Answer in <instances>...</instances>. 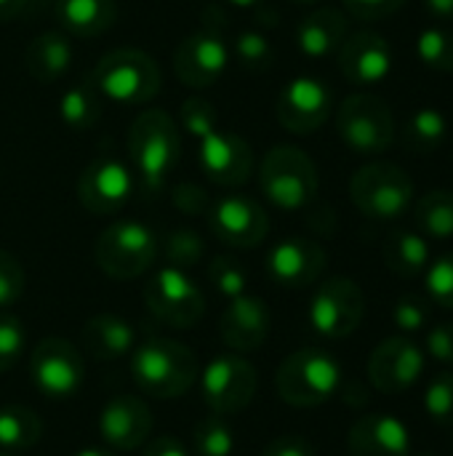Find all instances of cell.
Returning <instances> with one entry per match:
<instances>
[{
	"label": "cell",
	"mask_w": 453,
	"mask_h": 456,
	"mask_svg": "<svg viewBox=\"0 0 453 456\" xmlns=\"http://www.w3.org/2000/svg\"><path fill=\"white\" fill-rule=\"evenodd\" d=\"M83 342L91 358L96 361H117L133 353L136 331L133 326L115 315V313H99L93 315L83 329Z\"/></svg>",
	"instance_id": "25"
},
{
	"label": "cell",
	"mask_w": 453,
	"mask_h": 456,
	"mask_svg": "<svg viewBox=\"0 0 453 456\" xmlns=\"http://www.w3.org/2000/svg\"><path fill=\"white\" fill-rule=\"evenodd\" d=\"M211 232L232 248H254L270 235V216L264 206L248 195H224L208 208Z\"/></svg>",
	"instance_id": "17"
},
{
	"label": "cell",
	"mask_w": 453,
	"mask_h": 456,
	"mask_svg": "<svg viewBox=\"0 0 453 456\" xmlns=\"http://www.w3.org/2000/svg\"><path fill=\"white\" fill-rule=\"evenodd\" d=\"M206 254V243L203 238L190 230V227H179V230H171L166 235V243H163V256H166V265L168 267H176V270H190L195 267Z\"/></svg>",
	"instance_id": "36"
},
{
	"label": "cell",
	"mask_w": 453,
	"mask_h": 456,
	"mask_svg": "<svg viewBox=\"0 0 453 456\" xmlns=\"http://www.w3.org/2000/svg\"><path fill=\"white\" fill-rule=\"evenodd\" d=\"M342 387L339 361L320 347H302L291 353L275 374V390L283 403L294 409H315L328 403Z\"/></svg>",
	"instance_id": "4"
},
{
	"label": "cell",
	"mask_w": 453,
	"mask_h": 456,
	"mask_svg": "<svg viewBox=\"0 0 453 456\" xmlns=\"http://www.w3.org/2000/svg\"><path fill=\"white\" fill-rule=\"evenodd\" d=\"M208 278L214 283V289L227 297V299H235V297H243L246 289H248V275L243 270L240 262H235L232 256H216L211 265H208Z\"/></svg>",
	"instance_id": "38"
},
{
	"label": "cell",
	"mask_w": 453,
	"mask_h": 456,
	"mask_svg": "<svg viewBox=\"0 0 453 456\" xmlns=\"http://www.w3.org/2000/svg\"><path fill=\"white\" fill-rule=\"evenodd\" d=\"M350 456H411V433L392 414H366L350 428Z\"/></svg>",
	"instance_id": "23"
},
{
	"label": "cell",
	"mask_w": 453,
	"mask_h": 456,
	"mask_svg": "<svg viewBox=\"0 0 453 456\" xmlns=\"http://www.w3.org/2000/svg\"><path fill=\"white\" fill-rule=\"evenodd\" d=\"M24 286H27L24 267L13 254L0 248V310L16 305L24 294Z\"/></svg>",
	"instance_id": "41"
},
{
	"label": "cell",
	"mask_w": 453,
	"mask_h": 456,
	"mask_svg": "<svg viewBox=\"0 0 453 456\" xmlns=\"http://www.w3.org/2000/svg\"><path fill=\"white\" fill-rule=\"evenodd\" d=\"M347 13H352L355 19L363 21H374V19H384L392 16L395 11H400L409 0H342Z\"/></svg>",
	"instance_id": "44"
},
{
	"label": "cell",
	"mask_w": 453,
	"mask_h": 456,
	"mask_svg": "<svg viewBox=\"0 0 453 456\" xmlns=\"http://www.w3.org/2000/svg\"><path fill=\"white\" fill-rule=\"evenodd\" d=\"M425 411L435 425H453V371H441L425 390Z\"/></svg>",
	"instance_id": "37"
},
{
	"label": "cell",
	"mask_w": 453,
	"mask_h": 456,
	"mask_svg": "<svg viewBox=\"0 0 453 456\" xmlns=\"http://www.w3.org/2000/svg\"><path fill=\"white\" fill-rule=\"evenodd\" d=\"M326 251L320 243L310 238H286L275 243L264 259V270L272 283L283 289H307L326 270Z\"/></svg>",
	"instance_id": "19"
},
{
	"label": "cell",
	"mask_w": 453,
	"mask_h": 456,
	"mask_svg": "<svg viewBox=\"0 0 453 456\" xmlns=\"http://www.w3.org/2000/svg\"><path fill=\"white\" fill-rule=\"evenodd\" d=\"M350 198L368 219L390 222L403 216L414 203V182L398 166L387 160L366 163L350 179Z\"/></svg>",
	"instance_id": "8"
},
{
	"label": "cell",
	"mask_w": 453,
	"mask_h": 456,
	"mask_svg": "<svg viewBox=\"0 0 453 456\" xmlns=\"http://www.w3.org/2000/svg\"><path fill=\"white\" fill-rule=\"evenodd\" d=\"M142 456H192V452L174 436H160L144 444V454Z\"/></svg>",
	"instance_id": "47"
},
{
	"label": "cell",
	"mask_w": 453,
	"mask_h": 456,
	"mask_svg": "<svg viewBox=\"0 0 453 456\" xmlns=\"http://www.w3.org/2000/svg\"><path fill=\"white\" fill-rule=\"evenodd\" d=\"M72 456H115L112 452H107V449H96V446H91V449H80L77 454Z\"/></svg>",
	"instance_id": "50"
},
{
	"label": "cell",
	"mask_w": 453,
	"mask_h": 456,
	"mask_svg": "<svg viewBox=\"0 0 453 456\" xmlns=\"http://www.w3.org/2000/svg\"><path fill=\"white\" fill-rule=\"evenodd\" d=\"M347 37V16L339 8H318L296 27V45L310 59H326Z\"/></svg>",
	"instance_id": "24"
},
{
	"label": "cell",
	"mask_w": 453,
	"mask_h": 456,
	"mask_svg": "<svg viewBox=\"0 0 453 456\" xmlns=\"http://www.w3.org/2000/svg\"><path fill=\"white\" fill-rule=\"evenodd\" d=\"M224 3L238 5V8H256V5H262L264 0H224Z\"/></svg>",
	"instance_id": "51"
},
{
	"label": "cell",
	"mask_w": 453,
	"mask_h": 456,
	"mask_svg": "<svg viewBox=\"0 0 453 456\" xmlns=\"http://www.w3.org/2000/svg\"><path fill=\"white\" fill-rule=\"evenodd\" d=\"M294 3H304V5H312V3H320V0H294Z\"/></svg>",
	"instance_id": "52"
},
{
	"label": "cell",
	"mask_w": 453,
	"mask_h": 456,
	"mask_svg": "<svg viewBox=\"0 0 453 456\" xmlns=\"http://www.w3.org/2000/svg\"><path fill=\"white\" fill-rule=\"evenodd\" d=\"M339 69L352 86H376L392 72V48L384 35L374 29H360L344 37L336 51Z\"/></svg>",
	"instance_id": "20"
},
{
	"label": "cell",
	"mask_w": 453,
	"mask_h": 456,
	"mask_svg": "<svg viewBox=\"0 0 453 456\" xmlns=\"http://www.w3.org/2000/svg\"><path fill=\"white\" fill-rule=\"evenodd\" d=\"M195 353L176 339H147L131 353V377L144 395L158 401L182 398L198 382Z\"/></svg>",
	"instance_id": "3"
},
{
	"label": "cell",
	"mask_w": 453,
	"mask_h": 456,
	"mask_svg": "<svg viewBox=\"0 0 453 456\" xmlns=\"http://www.w3.org/2000/svg\"><path fill=\"white\" fill-rule=\"evenodd\" d=\"M88 83L101 99H109L112 104L120 107H133L158 96L163 77L158 61L144 51L115 48L96 61Z\"/></svg>",
	"instance_id": "5"
},
{
	"label": "cell",
	"mask_w": 453,
	"mask_h": 456,
	"mask_svg": "<svg viewBox=\"0 0 453 456\" xmlns=\"http://www.w3.org/2000/svg\"><path fill=\"white\" fill-rule=\"evenodd\" d=\"M147 310L171 329H192L206 315V297L187 270L160 267L144 286Z\"/></svg>",
	"instance_id": "10"
},
{
	"label": "cell",
	"mask_w": 453,
	"mask_h": 456,
	"mask_svg": "<svg viewBox=\"0 0 453 456\" xmlns=\"http://www.w3.org/2000/svg\"><path fill=\"white\" fill-rule=\"evenodd\" d=\"M392 321L406 334L422 331L427 326V321H430V305L422 297H403L392 307Z\"/></svg>",
	"instance_id": "42"
},
{
	"label": "cell",
	"mask_w": 453,
	"mask_h": 456,
	"mask_svg": "<svg viewBox=\"0 0 453 456\" xmlns=\"http://www.w3.org/2000/svg\"><path fill=\"white\" fill-rule=\"evenodd\" d=\"M449 134V120L441 110L433 107H422L417 112H411V118L403 126V144L409 147V152H422L430 155L435 152Z\"/></svg>",
	"instance_id": "30"
},
{
	"label": "cell",
	"mask_w": 453,
	"mask_h": 456,
	"mask_svg": "<svg viewBox=\"0 0 453 456\" xmlns=\"http://www.w3.org/2000/svg\"><path fill=\"white\" fill-rule=\"evenodd\" d=\"M29 377L37 393L51 401L75 398L85 382V366L77 347L61 337L43 339L29 358Z\"/></svg>",
	"instance_id": "14"
},
{
	"label": "cell",
	"mask_w": 453,
	"mask_h": 456,
	"mask_svg": "<svg viewBox=\"0 0 453 456\" xmlns=\"http://www.w3.org/2000/svg\"><path fill=\"white\" fill-rule=\"evenodd\" d=\"M259 187L275 208L302 211L318 195V166L304 150L294 144H275L262 160Z\"/></svg>",
	"instance_id": "6"
},
{
	"label": "cell",
	"mask_w": 453,
	"mask_h": 456,
	"mask_svg": "<svg viewBox=\"0 0 453 456\" xmlns=\"http://www.w3.org/2000/svg\"><path fill=\"white\" fill-rule=\"evenodd\" d=\"M24 67L37 83H56L72 67V43L61 32H40L24 51Z\"/></svg>",
	"instance_id": "26"
},
{
	"label": "cell",
	"mask_w": 453,
	"mask_h": 456,
	"mask_svg": "<svg viewBox=\"0 0 453 456\" xmlns=\"http://www.w3.org/2000/svg\"><path fill=\"white\" fill-rule=\"evenodd\" d=\"M430 16L441 19V21H453V0H425Z\"/></svg>",
	"instance_id": "48"
},
{
	"label": "cell",
	"mask_w": 453,
	"mask_h": 456,
	"mask_svg": "<svg viewBox=\"0 0 453 456\" xmlns=\"http://www.w3.org/2000/svg\"><path fill=\"white\" fill-rule=\"evenodd\" d=\"M43 438V419L27 406H0V452H27Z\"/></svg>",
	"instance_id": "29"
},
{
	"label": "cell",
	"mask_w": 453,
	"mask_h": 456,
	"mask_svg": "<svg viewBox=\"0 0 453 456\" xmlns=\"http://www.w3.org/2000/svg\"><path fill=\"white\" fill-rule=\"evenodd\" d=\"M101 115V96L91 83H77L59 96V120L69 131H88Z\"/></svg>",
	"instance_id": "31"
},
{
	"label": "cell",
	"mask_w": 453,
	"mask_h": 456,
	"mask_svg": "<svg viewBox=\"0 0 453 456\" xmlns=\"http://www.w3.org/2000/svg\"><path fill=\"white\" fill-rule=\"evenodd\" d=\"M232 51H235L238 64L246 72H267L272 67V61H275L272 43L259 29H243V32H238V37L232 43Z\"/></svg>",
	"instance_id": "35"
},
{
	"label": "cell",
	"mask_w": 453,
	"mask_h": 456,
	"mask_svg": "<svg viewBox=\"0 0 453 456\" xmlns=\"http://www.w3.org/2000/svg\"><path fill=\"white\" fill-rule=\"evenodd\" d=\"M425 371V353L409 337L384 339L368 358V379L384 395L406 393Z\"/></svg>",
	"instance_id": "18"
},
{
	"label": "cell",
	"mask_w": 453,
	"mask_h": 456,
	"mask_svg": "<svg viewBox=\"0 0 453 456\" xmlns=\"http://www.w3.org/2000/svg\"><path fill=\"white\" fill-rule=\"evenodd\" d=\"M158 256L155 232L139 219L112 222L93 246V259L99 270L112 281H131L144 275Z\"/></svg>",
	"instance_id": "7"
},
{
	"label": "cell",
	"mask_w": 453,
	"mask_h": 456,
	"mask_svg": "<svg viewBox=\"0 0 453 456\" xmlns=\"http://www.w3.org/2000/svg\"><path fill=\"white\" fill-rule=\"evenodd\" d=\"M99 436L109 449L133 452L152 436V414L133 395H115L99 414Z\"/></svg>",
	"instance_id": "21"
},
{
	"label": "cell",
	"mask_w": 453,
	"mask_h": 456,
	"mask_svg": "<svg viewBox=\"0 0 453 456\" xmlns=\"http://www.w3.org/2000/svg\"><path fill=\"white\" fill-rule=\"evenodd\" d=\"M27 0H0V21H11L24 11Z\"/></svg>",
	"instance_id": "49"
},
{
	"label": "cell",
	"mask_w": 453,
	"mask_h": 456,
	"mask_svg": "<svg viewBox=\"0 0 453 456\" xmlns=\"http://www.w3.org/2000/svg\"><path fill=\"white\" fill-rule=\"evenodd\" d=\"M384 265L400 278H419L430 267V246L419 232L395 230L384 240Z\"/></svg>",
	"instance_id": "28"
},
{
	"label": "cell",
	"mask_w": 453,
	"mask_h": 456,
	"mask_svg": "<svg viewBox=\"0 0 453 456\" xmlns=\"http://www.w3.org/2000/svg\"><path fill=\"white\" fill-rule=\"evenodd\" d=\"M171 200L174 206L182 211V214H190V216H200V214H208L211 208V198L203 187L198 184H190V182H182L174 187L171 192Z\"/></svg>",
	"instance_id": "43"
},
{
	"label": "cell",
	"mask_w": 453,
	"mask_h": 456,
	"mask_svg": "<svg viewBox=\"0 0 453 456\" xmlns=\"http://www.w3.org/2000/svg\"><path fill=\"white\" fill-rule=\"evenodd\" d=\"M272 329V315L270 307L251 294L230 299L219 318V334L222 342L235 350V353H254L259 350Z\"/></svg>",
	"instance_id": "22"
},
{
	"label": "cell",
	"mask_w": 453,
	"mask_h": 456,
	"mask_svg": "<svg viewBox=\"0 0 453 456\" xmlns=\"http://www.w3.org/2000/svg\"><path fill=\"white\" fill-rule=\"evenodd\" d=\"M179 120H182V128L198 139L200 171L214 184L238 187L251 179V171H254L251 144L243 136L219 128V112L208 99L203 96L184 99L179 110Z\"/></svg>",
	"instance_id": "1"
},
{
	"label": "cell",
	"mask_w": 453,
	"mask_h": 456,
	"mask_svg": "<svg viewBox=\"0 0 453 456\" xmlns=\"http://www.w3.org/2000/svg\"><path fill=\"white\" fill-rule=\"evenodd\" d=\"M262 456H315V449L302 436H280L264 449Z\"/></svg>",
	"instance_id": "46"
},
{
	"label": "cell",
	"mask_w": 453,
	"mask_h": 456,
	"mask_svg": "<svg viewBox=\"0 0 453 456\" xmlns=\"http://www.w3.org/2000/svg\"><path fill=\"white\" fill-rule=\"evenodd\" d=\"M425 286L435 305L453 310V251L430 262L425 270Z\"/></svg>",
	"instance_id": "40"
},
{
	"label": "cell",
	"mask_w": 453,
	"mask_h": 456,
	"mask_svg": "<svg viewBox=\"0 0 453 456\" xmlns=\"http://www.w3.org/2000/svg\"><path fill=\"white\" fill-rule=\"evenodd\" d=\"M56 21L77 35V37H96L107 32L117 19L115 0H56Z\"/></svg>",
	"instance_id": "27"
},
{
	"label": "cell",
	"mask_w": 453,
	"mask_h": 456,
	"mask_svg": "<svg viewBox=\"0 0 453 456\" xmlns=\"http://www.w3.org/2000/svg\"><path fill=\"white\" fill-rule=\"evenodd\" d=\"M238 449V438L227 417L208 414L192 428V454L195 456H232Z\"/></svg>",
	"instance_id": "33"
},
{
	"label": "cell",
	"mask_w": 453,
	"mask_h": 456,
	"mask_svg": "<svg viewBox=\"0 0 453 456\" xmlns=\"http://www.w3.org/2000/svg\"><path fill=\"white\" fill-rule=\"evenodd\" d=\"M230 64V48L222 29L206 19L200 29L187 35L174 51V72L190 88L214 86Z\"/></svg>",
	"instance_id": "15"
},
{
	"label": "cell",
	"mask_w": 453,
	"mask_h": 456,
	"mask_svg": "<svg viewBox=\"0 0 453 456\" xmlns=\"http://www.w3.org/2000/svg\"><path fill=\"white\" fill-rule=\"evenodd\" d=\"M411 456H435V454H427V452H425V454H411Z\"/></svg>",
	"instance_id": "53"
},
{
	"label": "cell",
	"mask_w": 453,
	"mask_h": 456,
	"mask_svg": "<svg viewBox=\"0 0 453 456\" xmlns=\"http://www.w3.org/2000/svg\"><path fill=\"white\" fill-rule=\"evenodd\" d=\"M336 131L358 155H382L395 142V118L376 94H352L336 110Z\"/></svg>",
	"instance_id": "9"
},
{
	"label": "cell",
	"mask_w": 453,
	"mask_h": 456,
	"mask_svg": "<svg viewBox=\"0 0 453 456\" xmlns=\"http://www.w3.org/2000/svg\"><path fill=\"white\" fill-rule=\"evenodd\" d=\"M133 187L136 176L131 166L112 150H104L83 168L77 179V198L85 211L96 216H109L131 200Z\"/></svg>",
	"instance_id": "13"
},
{
	"label": "cell",
	"mask_w": 453,
	"mask_h": 456,
	"mask_svg": "<svg viewBox=\"0 0 453 456\" xmlns=\"http://www.w3.org/2000/svg\"><path fill=\"white\" fill-rule=\"evenodd\" d=\"M414 219L422 235L449 240L453 238V192L451 190H430L419 198L414 208Z\"/></svg>",
	"instance_id": "32"
},
{
	"label": "cell",
	"mask_w": 453,
	"mask_h": 456,
	"mask_svg": "<svg viewBox=\"0 0 453 456\" xmlns=\"http://www.w3.org/2000/svg\"><path fill=\"white\" fill-rule=\"evenodd\" d=\"M0 456H11V454H5V452H0Z\"/></svg>",
	"instance_id": "54"
},
{
	"label": "cell",
	"mask_w": 453,
	"mask_h": 456,
	"mask_svg": "<svg viewBox=\"0 0 453 456\" xmlns=\"http://www.w3.org/2000/svg\"><path fill=\"white\" fill-rule=\"evenodd\" d=\"M198 382L206 406L214 414L230 417L251 406L259 387V374L254 363H248L238 353H227L208 361V366L198 374Z\"/></svg>",
	"instance_id": "12"
},
{
	"label": "cell",
	"mask_w": 453,
	"mask_h": 456,
	"mask_svg": "<svg viewBox=\"0 0 453 456\" xmlns=\"http://www.w3.org/2000/svg\"><path fill=\"white\" fill-rule=\"evenodd\" d=\"M417 56L433 72H453V32L446 27H427L417 37Z\"/></svg>",
	"instance_id": "34"
},
{
	"label": "cell",
	"mask_w": 453,
	"mask_h": 456,
	"mask_svg": "<svg viewBox=\"0 0 453 456\" xmlns=\"http://www.w3.org/2000/svg\"><path fill=\"white\" fill-rule=\"evenodd\" d=\"M366 315L363 289L350 278H328L323 281L310 299V326L318 337L326 339H347L358 331Z\"/></svg>",
	"instance_id": "11"
},
{
	"label": "cell",
	"mask_w": 453,
	"mask_h": 456,
	"mask_svg": "<svg viewBox=\"0 0 453 456\" xmlns=\"http://www.w3.org/2000/svg\"><path fill=\"white\" fill-rule=\"evenodd\" d=\"M179 160V128L163 110H144L128 131V166L147 195H158Z\"/></svg>",
	"instance_id": "2"
},
{
	"label": "cell",
	"mask_w": 453,
	"mask_h": 456,
	"mask_svg": "<svg viewBox=\"0 0 453 456\" xmlns=\"http://www.w3.org/2000/svg\"><path fill=\"white\" fill-rule=\"evenodd\" d=\"M334 110V94L326 80L315 75L291 77L278 96V120L291 134L318 131Z\"/></svg>",
	"instance_id": "16"
},
{
	"label": "cell",
	"mask_w": 453,
	"mask_h": 456,
	"mask_svg": "<svg viewBox=\"0 0 453 456\" xmlns=\"http://www.w3.org/2000/svg\"><path fill=\"white\" fill-rule=\"evenodd\" d=\"M24 347H27L24 323L0 310V374L11 371L21 361Z\"/></svg>",
	"instance_id": "39"
},
{
	"label": "cell",
	"mask_w": 453,
	"mask_h": 456,
	"mask_svg": "<svg viewBox=\"0 0 453 456\" xmlns=\"http://www.w3.org/2000/svg\"><path fill=\"white\" fill-rule=\"evenodd\" d=\"M427 353L435 361L453 366V323H441L427 334Z\"/></svg>",
	"instance_id": "45"
}]
</instances>
